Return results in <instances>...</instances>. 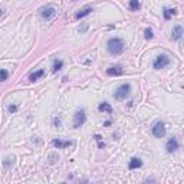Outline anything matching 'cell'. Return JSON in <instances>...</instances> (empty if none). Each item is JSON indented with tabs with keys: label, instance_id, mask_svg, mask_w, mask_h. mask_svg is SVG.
Masks as SVG:
<instances>
[{
	"label": "cell",
	"instance_id": "8fae6325",
	"mask_svg": "<svg viewBox=\"0 0 184 184\" xmlns=\"http://www.w3.org/2000/svg\"><path fill=\"white\" fill-rule=\"evenodd\" d=\"M141 165H142V161L140 158H137V157L131 158V161L128 163V168H130V170H137V168H140Z\"/></svg>",
	"mask_w": 184,
	"mask_h": 184
},
{
	"label": "cell",
	"instance_id": "2e32d148",
	"mask_svg": "<svg viewBox=\"0 0 184 184\" xmlns=\"http://www.w3.org/2000/svg\"><path fill=\"white\" fill-rule=\"evenodd\" d=\"M62 68H63V62L61 61V59H56V61L53 62V68H52V72H53V73H56V72H59L61 69H62Z\"/></svg>",
	"mask_w": 184,
	"mask_h": 184
},
{
	"label": "cell",
	"instance_id": "484cf974",
	"mask_svg": "<svg viewBox=\"0 0 184 184\" xmlns=\"http://www.w3.org/2000/svg\"><path fill=\"white\" fill-rule=\"evenodd\" d=\"M72 2H75V0H72Z\"/></svg>",
	"mask_w": 184,
	"mask_h": 184
},
{
	"label": "cell",
	"instance_id": "30bf717a",
	"mask_svg": "<svg viewBox=\"0 0 184 184\" xmlns=\"http://www.w3.org/2000/svg\"><path fill=\"white\" fill-rule=\"evenodd\" d=\"M91 12H92V7H89V6H86V7H84L82 10H79V12L75 15V19L76 20H81L82 17H85V16H88V15H91Z\"/></svg>",
	"mask_w": 184,
	"mask_h": 184
},
{
	"label": "cell",
	"instance_id": "7a4b0ae2",
	"mask_svg": "<svg viewBox=\"0 0 184 184\" xmlns=\"http://www.w3.org/2000/svg\"><path fill=\"white\" fill-rule=\"evenodd\" d=\"M130 95H131V85L130 84H122L121 86H118L117 88V91L114 94V98L117 101H124Z\"/></svg>",
	"mask_w": 184,
	"mask_h": 184
},
{
	"label": "cell",
	"instance_id": "4fadbf2b",
	"mask_svg": "<svg viewBox=\"0 0 184 184\" xmlns=\"http://www.w3.org/2000/svg\"><path fill=\"white\" fill-rule=\"evenodd\" d=\"M181 36H183V27L180 25L174 26V29H173V39L174 40H180Z\"/></svg>",
	"mask_w": 184,
	"mask_h": 184
},
{
	"label": "cell",
	"instance_id": "ac0fdd59",
	"mask_svg": "<svg viewBox=\"0 0 184 184\" xmlns=\"http://www.w3.org/2000/svg\"><path fill=\"white\" fill-rule=\"evenodd\" d=\"M7 78H9V72L6 69H0V82L7 81Z\"/></svg>",
	"mask_w": 184,
	"mask_h": 184
},
{
	"label": "cell",
	"instance_id": "7402d4cb",
	"mask_svg": "<svg viewBox=\"0 0 184 184\" xmlns=\"http://www.w3.org/2000/svg\"><path fill=\"white\" fill-rule=\"evenodd\" d=\"M53 124H55V127H61V118H53Z\"/></svg>",
	"mask_w": 184,
	"mask_h": 184
},
{
	"label": "cell",
	"instance_id": "ba28073f",
	"mask_svg": "<svg viewBox=\"0 0 184 184\" xmlns=\"http://www.w3.org/2000/svg\"><path fill=\"white\" fill-rule=\"evenodd\" d=\"M122 73H124V69H122V66H119V65L111 66L107 69V75L108 76H121Z\"/></svg>",
	"mask_w": 184,
	"mask_h": 184
},
{
	"label": "cell",
	"instance_id": "277c9868",
	"mask_svg": "<svg viewBox=\"0 0 184 184\" xmlns=\"http://www.w3.org/2000/svg\"><path fill=\"white\" fill-rule=\"evenodd\" d=\"M168 65H170V58H168L167 55H160V56L155 58L153 66H154V69H164Z\"/></svg>",
	"mask_w": 184,
	"mask_h": 184
},
{
	"label": "cell",
	"instance_id": "9c48e42d",
	"mask_svg": "<svg viewBox=\"0 0 184 184\" xmlns=\"http://www.w3.org/2000/svg\"><path fill=\"white\" fill-rule=\"evenodd\" d=\"M52 145L55 147V148H58V150H62V148H66V147L72 145V141H62V140H53L52 141Z\"/></svg>",
	"mask_w": 184,
	"mask_h": 184
},
{
	"label": "cell",
	"instance_id": "3957f363",
	"mask_svg": "<svg viewBox=\"0 0 184 184\" xmlns=\"http://www.w3.org/2000/svg\"><path fill=\"white\" fill-rule=\"evenodd\" d=\"M85 121H86V114H85L84 109L76 111L75 115H73V128H81L85 124Z\"/></svg>",
	"mask_w": 184,
	"mask_h": 184
},
{
	"label": "cell",
	"instance_id": "52a82bcc",
	"mask_svg": "<svg viewBox=\"0 0 184 184\" xmlns=\"http://www.w3.org/2000/svg\"><path fill=\"white\" fill-rule=\"evenodd\" d=\"M165 148H167L168 153H176V151L180 148V142H178V140H177L176 137H173V138H170V140L167 141Z\"/></svg>",
	"mask_w": 184,
	"mask_h": 184
},
{
	"label": "cell",
	"instance_id": "6da1fadb",
	"mask_svg": "<svg viewBox=\"0 0 184 184\" xmlns=\"http://www.w3.org/2000/svg\"><path fill=\"white\" fill-rule=\"evenodd\" d=\"M107 49H108V52L111 55L118 56L125 50V43H124V40L121 38H111L107 42Z\"/></svg>",
	"mask_w": 184,
	"mask_h": 184
},
{
	"label": "cell",
	"instance_id": "8992f818",
	"mask_svg": "<svg viewBox=\"0 0 184 184\" xmlns=\"http://www.w3.org/2000/svg\"><path fill=\"white\" fill-rule=\"evenodd\" d=\"M40 16L45 19V20H50L52 17H55V15H56V9L53 7V6H48V7H43L40 9Z\"/></svg>",
	"mask_w": 184,
	"mask_h": 184
},
{
	"label": "cell",
	"instance_id": "5b68a950",
	"mask_svg": "<svg viewBox=\"0 0 184 184\" xmlns=\"http://www.w3.org/2000/svg\"><path fill=\"white\" fill-rule=\"evenodd\" d=\"M153 135L157 138H163L165 135V124L164 122H157L154 127H153Z\"/></svg>",
	"mask_w": 184,
	"mask_h": 184
},
{
	"label": "cell",
	"instance_id": "44dd1931",
	"mask_svg": "<svg viewBox=\"0 0 184 184\" xmlns=\"http://www.w3.org/2000/svg\"><path fill=\"white\" fill-rule=\"evenodd\" d=\"M17 109H19V107H17V105H9V108H7V111L10 114H15L17 111Z\"/></svg>",
	"mask_w": 184,
	"mask_h": 184
},
{
	"label": "cell",
	"instance_id": "603a6c76",
	"mask_svg": "<svg viewBox=\"0 0 184 184\" xmlns=\"http://www.w3.org/2000/svg\"><path fill=\"white\" fill-rule=\"evenodd\" d=\"M3 164H4V167H9V164H10V158H6Z\"/></svg>",
	"mask_w": 184,
	"mask_h": 184
},
{
	"label": "cell",
	"instance_id": "e0dca14e",
	"mask_svg": "<svg viewBox=\"0 0 184 184\" xmlns=\"http://www.w3.org/2000/svg\"><path fill=\"white\" fill-rule=\"evenodd\" d=\"M140 7H141L140 0H130V9L132 10V12H137V10H140Z\"/></svg>",
	"mask_w": 184,
	"mask_h": 184
},
{
	"label": "cell",
	"instance_id": "d4e9b609",
	"mask_svg": "<svg viewBox=\"0 0 184 184\" xmlns=\"http://www.w3.org/2000/svg\"><path fill=\"white\" fill-rule=\"evenodd\" d=\"M2 13H3V10H2V9H0V16H2Z\"/></svg>",
	"mask_w": 184,
	"mask_h": 184
},
{
	"label": "cell",
	"instance_id": "7c38bea8",
	"mask_svg": "<svg viewBox=\"0 0 184 184\" xmlns=\"http://www.w3.org/2000/svg\"><path fill=\"white\" fill-rule=\"evenodd\" d=\"M45 75V71L43 69H38V71H35V72H32L29 75V81H32V82H35V81H38V79H40L42 76Z\"/></svg>",
	"mask_w": 184,
	"mask_h": 184
},
{
	"label": "cell",
	"instance_id": "ffe728a7",
	"mask_svg": "<svg viewBox=\"0 0 184 184\" xmlns=\"http://www.w3.org/2000/svg\"><path fill=\"white\" fill-rule=\"evenodd\" d=\"M95 140H96V142H98V147H99V148H104V147H105V142H102V140H101V135L96 134V135H95Z\"/></svg>",
	"mask_w": 184,
	"mask_h": 184
},
{
	"label": "cell",
	"instance_id": "5bb4252c",
	"mask_svg": "<svg viewBox=\"0 0 184 184\" xmlns=\"http://www.w3.org/2000/svg\"><path fill=\"white\" fill-rule=\"evenodd\" d=\"M98 109H99L101 112H108V114H112V107L108 104V102H101L99 107H98Z\"/></svg>",
	"mask_w": 184,
	"mask_h": 184
},
{
	"label": "cell",
	"instance_id": "9a60e30c",
	"mask_svg": "<svg viewBox=\"0 0 184 184\" xmlns=\"http://www.w3.org/2000/svg\"><path fill=\"white\" fill-rule=\"evenodd\" d=\"M176 13H177L176 9H170V7L164 9V12H163L164 19H165V20H170V19H171L173 16H176Z\"/></svg>",
	"mask_w": 184,
	"mask_h": 184
},
{
	"label": "cell",
	"instance_id": "cb8c5ba5",
	"mask_svg": "<svg viewBox=\"0 0 184 184\" xmlns=\"http://www.w3.org/2000/svg\"><path fill=\"white\" fill-rule=\"evenodd\" d=\"M109 125H111V121H105L104 122V127H109Z\"/></svg>",
	"mask_w": 184,
	"mask_h": 184
},
{
	"label": "cell",
	"instance_id": "d6986e66",
	"mask_svg": "<svg viewBox=\"0 0 184 184\" xmlns=\"http://www.w3.org/2000/svg\"><path fill=\"white\" fill-rule=\"evenodd\" d=\"M144 35H145V39H153V38H154V35H153V30H151L150 27H147V29L144 30Z\"/></svg>",
	"mask_w": 184,
	"mask_h": 184
}]
</instances>
